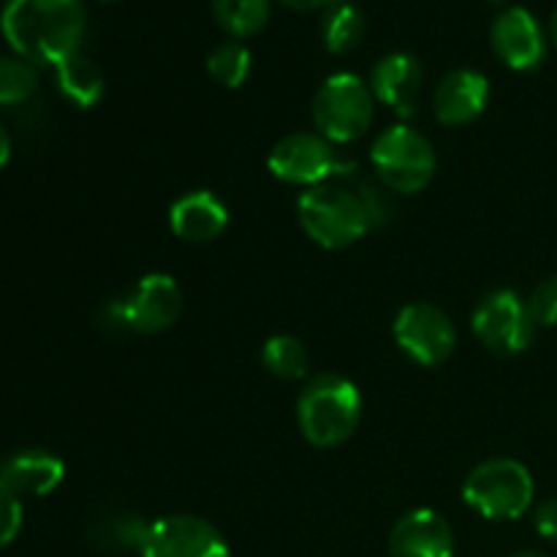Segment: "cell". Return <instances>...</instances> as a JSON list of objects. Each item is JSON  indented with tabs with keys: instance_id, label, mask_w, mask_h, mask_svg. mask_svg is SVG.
I'll list each match as a JSON object with an SVG mask.
<instances>
[{
	"instance_id": "obj_1",
	"label": "cell",
	"mask_w": 557,
	"mask_h": 557,
	"mask_svg": "<svg viewBox=\"0 0 557 557\" xmlns=\"http://www.w3.org/2000/svg\"><path fill=\"white\" fill-rule=\"evenodd\" d=\"M87 11L82 0H5L0 30L14 54L33 65H58L79 52Z\"/></svg>"
},
{
	"instance_id": "obj_2",
	"label": "cell",
	"mask_w": 557,
	"mask_h": 557,
	"mask_svg": "<svg viewBox=\"0 0 557 557\" xmlns=\"http://www.w3.org/2000/svg\"><path fill=\"white\" fill-rule=\"evenodd\" d=\"M297 419L308 444L335 449L357 433L362 422V395L357 384L343 375H315L299 395Z\"/></svg>"
},
{
	"instance_id": "obj_3",
	"label": "cell",
	"mask_w": 557,
	"mask_h": 557,
	"mask_svg": "<svg viewBox=\"0 0 557 557\" xmlns=\"http://www.w3.org/2000/svg\"><path fill=\"white\" fill-rule=\"evenodd\" d=\"M180 315H183L180 283L166 272H152L123 297L109 299L98 313V324L107 335H120V332L161 335L177 324Z\"/></svg>"
},
{
	"instance_id": "obj_4",
	"label": "cell",
	"mask_w": 557,
	"mask_h": 557,
	"mask_svg": "<svg viewBox=\"0 0 557 557\" xmlns=\"http://www.w3.org/2000/svg\"><path fill=\"white\" fill-rule=\"evenodd\" d=\"M297 218L302 232L326 250L351 248L373 228L359 194L337 183L305 188L297 199Z\"/></svg>"
},
{
	"instance_id": "obj_5",
	"label": "cell",
	"mask_w": 557,
	"mask_h": 557,
	"mask_svg": "<svg viewBox=\"0 0 557 557\" xmlns=\"http://www.w3.org/2000/svg\"><path fill=\"white\" fill-rule=\"evenodd\" d=\"M310 114H313L315 134L332 145H351L362 139L373 125L375 98L362 76L341 71L321 82L310 103Z\"/></svg>"
},
{
	"instance_id": "obj_6",
	"label": "cell",
	"mask_w": 557,
	"mask_h": 557,
	"mask_svg": "<svg viewBox=\"0 0 557 557\" xmlns=\"http://www.w3.org/2000/svg\"><path fill=\"white\" fill-rule=\"evenodd\" d=\"M435 150L424 134L406 123L381 131L370 147V166L386 190L400 196L422 194L435 177Z\"/></svg>"
},
{
	"instance_id": "obj_7",
	"label": "cell",
	"mask_w": 557,
	"mask_h": 557,
	"mask_svg": "<svg viewBox=\"0 0 557 557\" xmlns=\"http://www.w3.org/2000/svg\"><path fill=\"white\" fill-rule=\"evenodd\" d=\"M536 484L522 462L509 457L484 460L462 482V500L493 522L520 520L533 506Z\"/></svg>"
},
{
	"instance_id": "obj_8",
	"label": "cell",
	"mask_w": 557,
	"mask_h": 557,
	"mask_svg": "<svg viewBox=\"0 0 557 557\" xmlns=\"http://www.w3.org/2000/svg\"><path fill=\"white\" fill-rule=\"evenodd\" d=\"M272 177L288 185H302V188H315V185L335 183V180L351 174L354 163L341 158L332 141L321 134L310 131H297L277 141L267 156Z\"/></svg>"
},
{
	"instance_id": "obj_9",
	"label": "cell",
	"mask_w": 557,
	"mask_h": 557,
	"mask_svg": "<svg viewBox=\"0 0 557 557\" xmlns=\"http://www.w3.org/2000/svg\"><path fill=\"white\" fill-rule=\"evenodd\" d=\"M471 330L487 351L500 354V357H515L531 346L539 326L533 324L525 299H520L509 288H500V292L487 294L476 305Z\"/></svg>"
},
{
	"instance_id": "obj_10",
	"label": "cell",
	"mask_w": 557,
	"mask_h": 557,
	"mask_svg": "<svg viewBox=\"0 0 557 557\" xmlns=\"http://www.w3.org/2000/svg\"><path fill=\"white\" fill-rule=\"evenodd\" d=\"M400 351L422 368H438L455 354L457 330L449 315L430 302L403 305L392 324Z\"/></svg>"
},
{
	"instance_id": "obj_11",
	"label": "cell",
	"mask_w": 557,
	"mask_h": 557,
	"mask_svg": "<svg viewBox=\"0 0 557 557\" xmlns=\"http://www.w3.org/2000/svg\"><path fill=\"white\" fill-rule=\"evenodd\" d=\"M139 557H232L223 533L194 515H172L150 522Z\"/></svg>"
},
{
	"instance_id": "obj_12",
	"label": "cell",
	"mask_w": 557,
	"mask_h": 557,
	"mask_svg": "<svg viewBox=\"0 0 557 557\" xmlns=\"http://www.w3.org/2000/svg\"><path fill=\"white\" fill-rule=\"evenodd\" d=\"M490 44L511 71L539 69L544 63V54H547L544 27L522 5H511L495 16L493 27H490Z\"/></svg>"
},
{
	"instance_id": "obj_13",
	"label": "cell",
	"mask_w": 557,
	"mask_h": 557,
	"mask_svg": "<svg viewBox=\"0 0 557 557\" xmlns=\"http://www.w3.org/2000/svg\"><path fill=\"white\" fill-rule=\"evenodd\" d=\"M422 82V63L413 54L389 52L373 65L368 85L375 101L389 107L397 117H411L417 114Z\"/></svg>"
},
{
	"instance_id": "obj_14",
	"label": "cell",
	"mask_w": 557,
	"mask_h": 557,
	"mask_svg": "<svg viewBox=\"0 0 557 557\" xmlns=\"http://www.w3.org/2000/svg\"><path fill=\"white\" fill-rule=\"evenodd\" d=\"M490 103V79L482 71L455 69L435 85L433 112L441 125L460 128L482 117Z\"/></svg>"
},
{
	"instance_id": "obj_15",
	"label": "cell",
	"mask_w": 557,
	"mask_h": 557,
	"mask_svg": "<svg viewBox=\"0 0 557 557\" xmlns=\"http://www.w3.org/2000/svg\"><path fill=\"white\" fill-rule=\"evenodd\" d=\"M392 557H455V531L435 509H413L389 533Z\"/></svg>"
},
{
	"instance_id": "obj_16",
	"label": "cell",
	"mask_w": 557,
	"mask_h": 557,
	"mask_svg": "<svg viewBox=\"0 0 557 557\" xmlns=\"http://www.w3.org/2000/svg\"><path fill=\"white\" fill-rule=\"evenodd\" d=\"M65 479V462L44 449H22L0 466V493L16 500L44 498Z\"/></svg>"
},
{
	"instance_id": "obj_17",
	"label": "cell",
	"mask_w": 557,
	"mask_h": 557,
	"mask_svg": "<svg viewBox=\"0 0 557 557\" xmlns=\"http://www.w3.org/2000/svg\"><path fill=\"white\" fill-rule=\"evenodd\" d=\"M169 226L183 243L207 245L228 228V207L212 190H188L169 210Z\"/></svg>"
},
{
	"instance_id": "obj_18",
	"label": "cell",
	"mask_w": 557,
	"mask_h": 557,
	"mask_svg": "<svg viewBox=\"0 0 557 557\" xmlns=\"http://www.w3.org/2000/svg\"><path fill=\"white\" fill-rule=\"evenodd\" d=\"M54 82L65 101L79 109H92L107 92V74L85 52H74L54 65Z\"/></svg>"
},
{
	"instance_id": "obj_19",
	"label": "cell",
	"mask_w": 557,
	"mask_h": 557,
	"mask_svg": "<svg viewBox=\"0 0 557 557\" xmlns=\"http://www.w3.org/2000/svg\"><path fill=\"white\" fill-rule=\"evenodd\" d=\"M368 22L359 5L341 0V3L330 5L321 20V41L332 54H348L362 44Z\"/></svg>"
},
{
	"instance_id": "obj_20",
	"label": "cell",
	"mask_w": 557,
	"mask_h": 557,
	"mask_svg": "<svg viewBox=\"0 0 557 557\" xmlns=\"http://www.w3.org/2000/svg\"><path fill=\"white\" fill-rule=\"evenodd\" d=\"M270 11L272 0H212V16L218 27L226 30L234 41L264 30Z\"/></svg>"
},
{
	"instance_id": "obj_21",
	"label": "cell",
	"mask_w": 557,
	"mask_h": 557,
	"mask_svg": "<svg viewBox=\"0 0 557 557\" xmlns=\"http://www.w3.org/2000/svg\"><path fill=\"white\" fill-rule=\"evenodd\" d=\"M261 364L281 381H302L310 370V354L294 335H272L261 348Z\"/></svg>"
},
{
	"instance_id": "obj_22",
	"label": "cell",
	"mask_w": 557,
	"mask_h": 557,
	"mask_svg": "<svg viewBox=\"0 0 557 557\" xmlns=\"http://www.w3.org/2000/svg\"><path fill=\"white\" fill-rule=\"evenodd\" d=\"M38 90V65L20 54H0V107H25Z\"/></svg>"
},
{
	"instance_id": "obj_23",
	"label": "cell",
	"mask_w": 557,
	"mask_h": 557,
	"mask_svg": "<svg viewBox=\"0 0 557 557\" xmlns=\"http://www.w3.org/2000/svg\"><path fill=\"white\" fill-rule=\"evenodd\" d=\"M250 65H253V58H250V49L243 41H223L207 54L210 76L218 85L228 87V90H237V87L245 85Z\"/></svg>"
},
{
	"instance_id": "obj_24",
	"label": "cell",
	"mask_w": 557,
	"mask_h": 557,
	"mask_svg": "<svg viewBox=\"0 0 557 557\" xmlns=\"http://www.w3.org/2000/svg\"><path fill=\"white\" fill-rule=\"evenodd\" d=\"M147 531H150V522H145L136 515L109 517L101 525V531H98V542L107 549H120V553L134 549V553H141Z\"/></svg>"
},
{
	"instance_id": "obj_25",
	"label": "cell",
	"mask_w": 557,
	"mask_h": 557,
	"mask_svg": "<svg viewBox=\"0 0 557 557\" xmlns=\"http://www.w3.org/2000/svg\"><path fill=\"white\" fill-rule=\"evenodd\" d=\"M528 310L536 326H555L557 324V275L539 283L528 297Z\"/></svg>"
},
{
	"instance_id": "obj_26",
	"label": "cell",
	"mask_w": 557,
	"mask_h": 557,
	"mask_svg": "<svg viewBox=\"0 0 557 557\" xmlns=\"http://www.w3.org/2000/svg\"><path fill=\"white\" fill-rule=\"evenodd\" d=\"M359 199H362L364 210H368V218H370V226H381V223H386L392 218V201H389V194L392 190H386L381 183H362L359 185Z\"/></svg>"
},
{
	"instance_id": "obj_27",
	"label": "cell",
	"mask_w": 557,
	"mask_h": 557,
	"mask_svg": "<svg viewBox=\"0 0 557 557\" xmlns=\"http://www.w3.org/2000/svg\"><path fill=\"white\" fill-rule=\"evenodd\" d=\"M22 517H25V511H22V500L0 493V549H5L16 536H20Z\"/></svg>"
},
{
	"instance_id": "obj_28",
	"label": "cell",
	"mask_w": 557,
	"mask_h": 557,
	"mask_svg": "<svg viewBox=\"0 0 557 557\" xmlns=\"http://www.w3.org/2000/svg\"><path fill=\"white\" fill-rule=\"evenodd\" d=\"M533 525H536L539 536L549 539V542H557V498H547L544 504L536 506Z\"/></svg>"
},
{
	"instance_id": "obj_29",
	"label": "cell",
	"mask_w": 557,
	"mask_h": 557,
	"mask_svg": "<svg viewBox=\"0 0 557 557\" xmlns=\"http://www.w3.org/2000/svg\"><path fill=\"white\" fill-rule=\"evenodd\" d=\"M286 3L288 9H297V11H315V9H330V5L341 3V0H281Z\"/></svg>"
},
{
	"instance_id": "obj_30",
	"label": "cell",
	"mask_w": 557,
	"mask_h": 557,
	"mask_svg": "<svg viewBox=\"0 0 557 557\" xmlns=\"http://www.w3.org/2000/svg\"><path fill=\"white\" fill-rule=\"evenodd\" d=\"M9 158H11V136H9V131L0 125V169L9 163Z\"/></svg>"
},
{
	"instance_id": "obj_31",
	"label": "cell",
	"mask_w": 557,
	"mask_h": 557,
	"mask_svg": "<svg viewBox=\"0 0 557 557\" xmlns=\"http://www.w3.org/2000/svg\"><path fill=\"white\" fill-rule=\"evenodd\" d=\"M511 557H549V555L542 553V549H522V553H515Z\"/></svg>"
},
{
	"instance_id": "obj_32",
	"label": "cell",
	"mask_w": 557,
	"mask_h": 557,
	"mask_svg": "<svg viewBox=\"0 0 557 557\" xmlns=\"http://www.w3.org/2000/svg\"><path fill=\"white\" fill-rule=\"evenodd\" d=\"M549 36H553V44L557 47V9L553 11V16H549Z\"/></svg>"
},
{
	"instance_id": "obj_33",
	"label": "cell",
	"mask_w": 557,
	"mask_h": 557,
	"mask_svg": "<svg viewBox=\"0 0 557 557\" xmlns=\"http://www.w3.org/2000/svg\"><path fill=\"white\" fill-rule=\"evenodd\" d=\"M103 3H117V0H103Z\"/></svg>"
}]
</instances>
